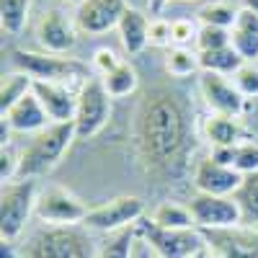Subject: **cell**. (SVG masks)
I'll list each match as a JSON object with an SVG mask.
<instances>
[{
    "label": "cell",
    "mask_w": 258,
    "mask_h": 258,
    "mask_svg": "<svg viewBox=\"0 0 258 258\" xmlns=\"http://www.w3.org/2000/svg\"><path fill=\"white\" fill-rule=\"evenodd\" d=\"M135 147L142 170L158 183L176 181L194 147L191 109L178 91L153 88L137 106Z\"/></svg>",
    "instance_id": "obj_1"
},
{
    "label": "cell",
    "mask_w": 258,
    "mask_h": 258,
    "mask_svg": "<svg viewBox=\"0 0 258 258\" xmlns=\"http://www.w3.org/2000/svg\"><path fill=\"white\" fill-rule=\"evenodd\" d=\"M96 250L91 230L83 225H41L21 248L26 258H96Z\"/></svg>",
    "instance_id": "obj_2"
},
{
    "label": "cell",
    "mask_w": 258,
    "mask_h": 258,
    "mask_svg": "<svg viewBox=\"0 0 258 258\" xmlns=\"http://www.w3.org/2000/svg\"><path fill=\"white\" fill-rule=\"evenodd\" d=\"M75 135V121H54L44 132L31 137V142L21 150L18 178H39L57 168L62 155L70 150Z\"/></svg>",
    "instance_id": "obj_3"
},
{
    "label": "cell",
    "mask_w": 258,
    "mask_h": 258,
    "mask_svg": "<svg viewBox=\"0 0 258 258\" xmlns=\"http://www.w3.org/2000/svg\"><path fill=\"white\" fill-rule=\"evenodd\" d=\"M36 178H16L0 188V240H18L31 214H36Z\"/></svg>",
    "instance_id": "obj_4"
},
{
    "label": "cell",
    "mask_w": 258,
    "mask_h": 258,
    "mask_svg": "<svg viewBox=\"0 0 258 258\" xmlns=\"http://www.w3.org/2000/svg\"><path fill=\"white\" fill-rule=\"evenodd\" d=\"M11 62L18 73H26L34 80H44V83H62L70 85V80L85 83L91 78L88 64H83L80 59L73 57H57L49 52H26V49H16L11 54Z\"/></svg>",
    "instance_id": "obj_5"
},
{
    "label": "cell",
    "mask_w": 258,
    "mask_h": 258,
    "mask_svg": "<svg viewBox=\"0 0 258 258\" xmlns=\"http://www.w3.org/2000/svg\"><path fill=\"white\" fill-rule=\"evenodd\" d=\"M137 238L153 248L158 253V258H191V255L207 250L204 235L199 227L165 230V227H158L150 217H142L137 222Z\"/></svg>",
    "instance_id": "obj_6"
},
{
    "label": "cell",
    "mask_w": 258,
    "mask_h": 258,
    "mask_svg": "<svg viewBox=\"0 0 258 258\" xmlns=\"http://www.w3.org/2000/svg\"><path fill=\"white\" fill-rule=\"evenodd\" d=\"M111 119V96L106 93L101 78H88L78 88V109H75V135L78 140H91Z\"/></svg>",
    "instance_id": "obj_7"
},
{
    "label": "cell",
    "mask_w": 258,
    "mask_h": 258,
    "mask_svg": "<svg viewBox=\"0 0 258 258\" xmlns=\"http://www.w3.org/2000/svg\"><path fill=\"white\" fill-rule=\"evenodd\" d=\"M145 217V202L140 197H116L101 207L88 209L83 220V227L91 232H121L126 227H135Z\"/></svg>",
    "instance_id": "obj_8"
},
{
    "label": "cell",
    "mask_w": 258,
    "mask_h": 258,
    "mask_svg": "<svg viewBox=\"0 0 258 258\" xmlns=\"http://www.w3.org/2000/svg\"><path fill=\"white\" fill-rule=\"evenodd\" d=\"M207 250L217 258H258V227L232 225L222 230H202Z\"/></svg>",
    "instance_id": "obj_9"
},
{
    "label": "cell",
    "mask_w": 258,
    "mask_h": 258,
    "mask_svg": "<svg viewBox=\"0 0 258 258\" xmlns=\"http://www.w3.org/2000/svg\"><path fill=\"white\" fill-rule=\"evenodd\" d=\"M88 207H85L73 191L62 186H49L39 191L36 217L44 225H83Z\"/></svg>",
    "instance_id": "obj_10"
},
{
    "label": "cell",
    "mask_w": 258,
    "mask_h": 258,
    "mask_svg": "<svg viewBox=\"0 0 258 258\" xmlns=\"http://www.w3.org/2000/svg\"><path fill=\"white\" fill-rule=\"evenodd\" d=\"M199 93L212 114L222 116H243L248 111V98L235 88V83L227 75L217 73H202L199 75Z\"/></svg>",
    "instance_id": "obj_11"
},
{
    "label": "cell",
    "mask_w": 258,
    "mask_h": 258,
    "mask_svg": "<svg viewBox=\"0 0 258 258\" xmlns=\"http://www.w3.org/2000/svg\"><path fill=\"white\" fill-rule=\"evenodd\" d=\"M191 217L199 230H222L240 225V207L232 197H212V194H197L188 202Z\"/></svg>",
    "instance_id": "obj_12"
},
{
    "label": "cell",
    "mask_w": 258,
    "mask_h": 258,
    "mask_svg": "<svg viewBox=\"0 0 258 258\" xmlns=\"http://www.w3.org/2000/svg\"><path fill=\"white\" fill-rule=\"evenodd\" d=\"M39 47L49 54H68L78 44V24L62 8H49L36 26Z\"/></svg>",
    "instance_id": "obj_13"
},
{
    "label": "cell",
    "mask_w": 258,
    "mask_h": 258,
    "mask_svg": "<svg viewBox=\"0 0 258 258\" xmlns=\"http://www.w3.org/2000/svg\"><path fill=\"white\" fill-rule=\"evenodd\" d=\"M126 8V0H83L73 18L83 34H106L119 26Z\"/></svg>",
    "instance_id": "obj_14"
},
{
    "label": "cell",
    "mask_w": 258,
    "mask_h": 258,
    "mask_svg": "<svg viewBox=\"0 0 258 258\" xmlns=\"http://www.w3.org/2000/svg\"><path fill=\"white\" fill-rule=\"evenodd\" d=\"M243 183V173L235 168L220 165L212 158H204L194 165V186L197 194H212V197H232Z\"/></svg>",
    "instance_id": "obj_15"
},
{
    "label": "cell",
    "mask_w": 258,
    "mask_h": 258,
    "mask_svg": "<svg viewBox=\"0 0 258 258\" xmlns=\"http://www.w3.org/2000/svg\"><path fill=\"white\" fill-rule=\"evenodd\" d=\"M34 96L41 101V106H44V111L49 114L52 121H75L78 93L70 91V85L34 80Z\"/></svg>",
    "instance_id": "obj_16"
},
{
    "label": "cell",
    "mask_w": 258,
    "mask_h": 258,
    "mask_svg": "<svg viewBox=\"0 0 258 258\" xmlns=\"http://www.w3.org/2000/svg\"><path fill=\"white\" fill-rule=\"evenodd\" d=\"M3 119L8 121V126L16 135H39V132H44L49 124H54L49 119V114L44 111L41 101L34 96V91L21 98L8 114H3Z\"/></svg>",
    "instance_id": "obj_17"
},
{
    "label": "cell",
    "mask_w": 258,
    "mask_h": 258,
    "mask_svg": "<svg viewBox=\"0 0 258 258\" xmlns=\"http://www.w3.org/2000/svg\"><path fill=\"white\" fill-rule=\"evenodd\" d=\"M202 132L212 147H238L250 140L248 129L240 124L238 116H222V114H209L204 119Z\"/></svg>",
    "instance_id": "obj_18"
},
{
    "label": "cell",
    "mask_w": 258,
    "mask_h": 258,
    "mask_svg": "<svg viewBox=\"0 0 258 258\" xmlns=\"http://www.w3.org/2000/svg\"><path fill=\"white\" fill-rule=\"evenodd\" d=\"M230 44L245 62H258V16L238 8V18L230 29Z\"/></svg>",
    "instance_id": "obj_19"
},
{
    "label": "cell",
    "mask_w": 258,
    "mask_h": 258,
    "mask_svg": "<svg viewBox=\"0 0 258 258\" xmlns=\"http://www.w3.org/2000/svg\"><path fill=\"white\" fill-rule=\"evenodd\" d=\"M116 29L126 54H140L150 44V21L137 8H126Z\"/></svg>",
    "instance_id": "obj_20"
},
{
    "label": "cell",
    "mask_w": 258,
    "mask_h": 258,
    "mask_svg": "<svg viewBox=\"0 0 258 258\" xmlns=\"http://www.w3.org/2000/svg\"><path fill=\"white\" fill-rule=\"evenodd\" d=\"M199 64H202V73H217V75L232 78L245 64V59L230 44V47H222V49L199 52Z\"/></svg>",
    "instance_id": "obj_21"
},
{
    "label": "cell",
    "mask_w": 258,
    "mask_h": 258,
    "mask_svg": "<svg viewBox=\"0 0 258 258\" xmlns=\"http://www.w3.org/2000/svg\"><path fill=\"white\" fill-rule=\"evenodd\" d=\"M150 220L165 230H194L197 227L188 204H178V202H160L153 209V214H150Z\"/></svg>",
    "instance_id": "obj_22"
},
{
    "label": "cell",
    "mask_w": 258,
    "mask_h": 258,
    "mask_svg": "<svg viewBox=\"0 0 258 258\" xmlns=\"http://www.w3.org/2000/svg\"><path fill=\"white\" fill-rule=\"evenodd\" d=\"M34 91V78L26 75V73H11V75H3V83H0V114H8L13 106L29 96Z\"/></svg>",
    "instance_id": "obj_23"
},
{
    "label": "cell",
    "mask_w": 258,
    "mask_h": 258,
    "mask_svg": "<svg viewBox=\"0 0 258 258\" xmlns=\"http://www.w3.org/2000/svg\"><path fill=\"white\" fill-rule=\"evenodd\" d=\"M135 245H137V225L106 235V240H101L96 250V258H135Z\"/></svg>",
    "instance_id": "obj_24"
},
{
    "label": "cell",
    "mask_w": 258,
    "mask_h": 258,
    "mask_svg": "<svg viewBox=\"0 0 258 258\" xmlns=\"http://www.w3.org/2000/svg\"><path fill=\"white\" fill-rule=\"evenodd\" d=\"M232 199L238 202V207H240L243 225L258 227V173L243 176V183H240L238 191L232 194Z\"/></svg>",
    "instance_id": "obj_25"
},
{
    "label": "cell",
    "mask_w": 258,
    "mask_h": 258,
    "mask_svg": "<svg viewBox=\"0 0 258 258\" xmlns=\"http://www.w3.org/2000/svg\"><path fill=\"white\" fill-rule=\"evenodd\" d=\"M34 0H0V26L6 34L18 36L26 29Z\"/></svg>",
    "instance_id": "obj_26"
},
{
    "label": "cell",
    "mask_w": 258,
    "mask_h": 258,
    "mask_svg": "<svg viewBox=\"0 0 258 258\" xmlns=\"http://www.w3.org/2000/svg\"><path fill=\"white\" fill-rule=\"evenodd\" d=\"M101 80H103L106 93H109L111 98H124V96H132L137 91V70L129 62H121L119 68L106 73Z\"/></svg>",
    "instance_id": "obj_27"
},
{
    "label": "cell",
    "mask_w": 258,
    "mask_h": 258,
    "mask_svg": "<svg viewBox=\"0 0 258 258\" xmlns=\"http://www.w3.org/2000/svg\"><path fill=\"white\" fill-rule=\"evenodd\" d=\"M165 70L173 78H188L202 70L199 64V52H191L186 47H170L165 52Z\"/></svg>",
    "instance_id": "obj_28"
},
{
    "label": "cell",
    "mask_w": 258,
    "mask_h": 258,
    "mask_svg": "<svg viewBox=\"0 0 258 258\" xmlns=\"http://www.w3.org/2000/svg\"><path fill=\"white\" fill-rule=\"evenodd\" d=\"M235 18H238V11L227 3H207L199 11V21L204 26H217V29H232Z\"/></svg>",
    "instance_id": "obj_29"
},
{
    "label": "cell",
    "mask_w": 258,
    "mask_h": 258,
    "mask_svg": "<svg viewBox=\"0 0 258 258\" xmlns=\"http://www.w3.org/2000/svg\"><path fill=\"white\" fill-rule=\"evenodd\" d=\"M230 80L248 101H258V62H245Z\"/></svg>",
    "instance_id": "obj_30"
},
{
    "label": "cell",
    "mask_w": 258,
    "mask_h": 258,
    "mask_svg": "<svg viewBox=\"0 0 258 258\" xmlns=\"http://www.w3.org/2000/svg\"><path fill=\"white\" fill-rule=\"evenodd\" d=\"M230 47V29H217V26H199L197 34V52H212Z\"/></svg>",
    "instance_id": "obj_31"
},
{
    "label": "cell",
    "mask_w": 258,
    "mask_h": 258,
    "mask_svg": "<svg viewBox=\"0 0 258 258\" xmlns=\"http://www.w3.org/2000/svg\"><path fill=\"white\" fill-rule=\"evenodd\" d=\"M232 168L243 176H250V173H258V142L248 140L243 145H238L235 150V163Z\"/></svg>",
    "instance_id": "obj_32"
},
{
    "label": "cell",
    "mask_w": 258,
    "mask_h": 258,
    "mask_svg": "<svg viewBox=\"0 0 258 258\" xmlns=\"http://www.w3.org/2000/svg\"><path fill=\"white\" fill-rule=\"evenodd\" d=\"M18 165H21V153H16L13 145H0V181L3 183L16 181Z\"/></svg>",
    "instance_id": "obj_33"
},
{
    "label": "cell",
    "mask_w": 258,
    "mask_h": 258,
    "mask_svg": "<svg viewBox=\"0 0 258 258\" xmlns=\"http://www.w3.org/2000/svg\"><path fill=\"white\" fill-rule=\"evenodd\" d=\"M197 34L199 29L194 26V21H170V41H173V47H186L188 41H194L197 44Z\"/></svg>",
    "instance_id": "obj_34"
},
{
    "label": "cell",
    "mask_w": 258,
    "mask_h": 258,
    "mask_svg": "<svg viewBox=\"0 0 258 258\" xmlns=\"http://www.w3.org/2000/svg\"><path fill=\"white\" fill-rule=\"evenodd\" d=\"M119 64H121V59L111 52V49H96V54H93V68L101 73V78L106 75V73H111L114 68H119Z\"/></svg>",
    "instance_id": "obj_35"
},
{
    "label": "cell",
    "mask_w": 258,
    "mask_h": 258,
    "mask_svg": "<svg viewBox=\"0 0 258 258\" xmlns=\"http://www.w3.org/2000/svg\"><path fill=\"white\" fill-rule=\"evenodd\" d=\"M150 44H155V47L170 44V24L168 21H153L150 24Z\"/></svg>",
    "instance_id": "obj_36"
},
{
    "label": "cell",
    "mask_w": 258,
    "mask_h": 258,
    "mask_svg": "<svg viewBox=\"0 0 258 258\" xmlns=\"http://www.w3.org/2000/svg\"><path fill=\"white\" fill-rule=\"evenodd\" d=\"M235 150H238V147H212L209 158H212L214 163H220V165L232 168V163H235Z\"/></svg>",
    "instance_id": "obj_37"
},
{
    "label": "cell",
    "mask_w": 258,
    "mask_h": 258,
    "mask_svg": "<svg viewBox=\"0 0 258 258\" xmlns=\"http://www.w3.org/2000/svg\"><path fill=\"white\" fill-rule=\"evenodd\" d=\"M135 258H158V253L150 248L145 240H140L137 238V245H135Z\"/></svg>",
    "instance_id": "obj_38"
},
{
    "label": "cell",
    "mask_w": 258,
    "mask_h": 258,
    "mask_svg": "<svg viewBox=\"0 0 258 258\" xmlns=\"http://www.w3.org/2000/svg\"><path fill=\"white\" fill-rule=\"evenodd\" d=\"M0 258H18L16 240H0Z\"/></svg>",
    "instance_id": "obj_39"
},
{
    "label": "cell",
    "mask_w": 258,
    "mask_h": 258,
    "mask_svg": "<svg viewBox=\"0 0 258 258\" xmlns=\"http://www.w3.org/2000/svg\"><path fill=\"white\" fill-rule=\"evenodd\" d=\"M243 8H248L250 13L258 16V0H243Z\"/></svg>",
    "instance_id": "obj_40"
},
{
    "label": "cell",
    "mask_w": 258,
    "mask_h": 258,
    "mask_svg": "<svg viewBox=\"0 0 258 258\" xmlns=\"http://www.w3.org/2000/svg\"><path fill=\"white\" fill-rule=\"evenodd\" d=\"M191 258H212V255H209V250H202V253H197V255H191Z\"/></svg>",
    "instance_id": "obj_41"
},
{
    "label": "cell",
    "mask_w": 258,
    "mask_h": 258,
    "mask_svg": "<svg viewBox=\"0 0 258 258\" xmlns=\"http://www.w3.org/2000/svg\"><path fill=\"white\" fill-rule=\"evenodd\" d=\"M70 3H75V6H80V3H83V0H70Z\"/></svg>",
    "instance_id": "obj_42"
},
{
    "label": "cell",
    "mask_w": 258,
    "mask_h": 258,
    "mask_svg": "<svg viewBox=\"0 0 258 258\" xmlns=\"http://www.w3.org/2000/svg\"><path fill=\"white\" fill-rule=\"evenodd\" d=\"M255 114H258V106H255Z\"/></svg>",
    "instance_id": "obj_43"
}]
</instances>
